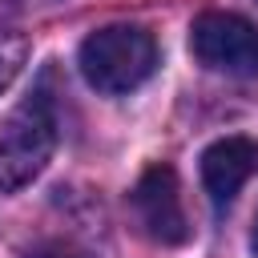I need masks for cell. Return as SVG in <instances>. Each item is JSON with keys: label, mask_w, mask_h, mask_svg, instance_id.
<instances>
[{"label": "cell", "mask_w": 258, "mask_h": 258, "mask_svg": "<svg viewBox=\"0 0 258 258\" xmlns=\"http://www.w3.org/2000/svg\"><path fill=\"white\" fill-rule=\"evenodd\" d=\"M258 173V141L254 137H222L202 153V185L210 194V202L222 210L238 198V189Z\"/></svg>", "instance_id": "5"}, {"label": "cell", "mask_w": 258, "mask_h": 258, "mask_svg": "<svg viewBox=\"0 0 258 258\" xmlns=\"http://www.w3.org/2000/svg\"><path fill=\"white\" fill-rule=\"evenodd\" d=\"M28 258H81V250H73L69 242H40L28 250Z\"/></svg>", "instance_id": "7"}, {"label": "cell", "mask_w": 258, "mask_h": 258, "mask_svg": "<svg viewBox=\"0 0 258 258\" xmlns=\"http://www.w3.org/2000/svg\"><path fill=\"white\" fill-rule=\"evenodd\" d=\"M77 64H81V77L97 93L117 97V93H129L153 77L157 44L141 24H105L81 40Z\"/></svg>", "instance_id": "1"}, {"label": "cell", "mask_w": 258, "mask_h": 258, "mask_svg": "<svg viewBox=\"0 0 258 258\" xmlns=\"http://www.w3.org/2000/svg\"><path fill=\"white\" fill-rule=\"evenodd\" d=\"M129 206L137 214V226L161 242V246H181L189 238V222H185V206H181V185H177V173L173 165H149L133 194H129Z\"/></svg>", "instance_id": "4"}, {"label": "cell", "mask_w": 258, "mask_h": 258, "mask_svg": "<svg viewBox=\"0 0 258 258\" xmlns=\"http://www.w3.org/2000/svg\"><path fill=\"white\" fill-rule=\"evenodd\" d=\"M56 149V117L44 93L24 97L0 121V194L24 189Z\"/></svg>", "instance_id": "2"}, {"label": "cell", "mask_w": 258, "mask_h": 258, "mask_svg": "<svg viewBox=\"0 0 258 258\" xmlns=\"http://www.w3.org/2000/svg\"><path fill=\"white\" fill-rule=\"evenodd\" d=\"M250 250H254V258H258V214H254V230H250Z\"/></svg>", "instance_id": "8"}, {"label": "cell", "mask_w": 258, "mask_h": 258, "mask_svg": "<svg viewBox=\"0 0 258 258\" xmlns=\"http://www.w3.org/2000/svg\"><path fill=\"white\" fill-rule=\"evenodd\" d=\"M189 52L210 73L258 77V28L238 12H202L189 28Z\"/></svg>", "instance_id": "3"}, {"label": "cell", "mask_w": 258, "mask_h": 258, "mask_svg": "<svg viewBox=\"0 0 258 258\" xmlns=\"http://www.w3.org/2000/svg\"><path fill=\"white\" fill-rule=\"evenodd\" d=\"M24 60H28V36L16 28H0V93L20 77Z\"/></svg>", "instance_id": "6"}]
</instances>
